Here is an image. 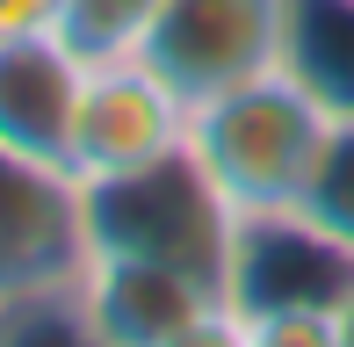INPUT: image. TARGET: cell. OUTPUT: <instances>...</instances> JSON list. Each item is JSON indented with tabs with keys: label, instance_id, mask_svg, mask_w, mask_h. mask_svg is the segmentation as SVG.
<instances>
[{
	"label": "cell",
	"instance_id": "1",
	"mask_svg": "<svg viewBox=\"0 0 354 347\" xmlns=\"http://www.w3.org/2000/svg\"><path fill=\"white\" fill-rule=\"evenodd\" d=\"M326 131H333V109L282 66V73H261V80L203 102L188 116V160L210 174V188L239 217L297 210Z\"/></svg>",
	"mask_w": 354,
	"mask_h": 347
},
{
	"label": "cell",
	"instance_id": "2",
	"mask_svg": "<svg viewBox=\"0 0 354 347\" xmlns=\"http://www.w3.org/2000/svg\"><path fill=\"white\" fill-rule=\"evenodd\" d=\"M80 210H87V254H131V261H167L196 268L224 282L239 239V210L210 188L188 152L116 181H80Z\"/></svg>",
	"mask_w": 354,
	"mask_h": 347
},
{
	"label": "cell",
	"instance_id": "3",
	"mask_svg": "<svg viewBox=\"0 0 354 347\" xmlns=\"http://www.w3.org/2000/svg\"><path fill=\"white\" fill-rule=\"evenodd\" d=\"M131 51L188 109L282 73L289 58V0H159Z\"/></svg>",
	"mask_w": 354,
	"mask_h": 347
},
{
	"label": "cell",
	"instance_id": "4",
	"mask_svg": "<svg viewBox=\"0 0 354 347\" xmlns=\"http://www.w3.org/2000/svg\"><path fill=\"white\" fill-rule=\"evenodd\" d=\"M80 333L94 347H203L232 340V304L224 282L167 261L131 254H87L80 268Z\"/></svg>",
	"mask_w": 354,
	"mask_h": 347
},
{
	"label": "cell",
	"instance_id": "5",
	"mask_svg": "<svg viewBox=\"0 0 354 347\" xmlns=\"http://www.w3.org/2000/svg\"><path fill=\"white\" fill-rule=\"evenodd\" d=\"M354 290V246H340L326 225L304 210H261L239 217L232 268H224V304H232V340L253 319H282V311H311V319L340 326V304Z\"/></svg>",
	"mask_w": 354,
	"mask_h": 347
},
{
	"label": "cell",
	"instance_id": "6",
	"mask_svg": "<svg viewBox=\"0 0 354 347\" xmlns=\"http://www.w3.org/2000/svg\"><path fill=\"white\" fill-rule=\"evenodd\" d=\"M188 116L196 109L138 51L87 58L80 109H73V181H116V174H138V167L188 152Z\"/></svg>",
	"mask_w": 354,
	"mask_h": 347
},
{
	"label": "cell",
	"instance_id": "7",
	"mask_svg": "<svg viewBox=\"0 0 354 347\" xmlns=\"http://www.w3.org/2000/svg\"><path fill=\"white\" fill-rule=\"evenodd\" d=\"M80 268H87L80 181L0 152V304L66 290V282H80Z\"/></svg>",
	"mask_w": 354,
	"mask_h": 347
},
{
	"label": "cell",
	"instance_id": "8",
	"mask_svg": "<svg viewBox=\"0 0 354 347\" xmlns=\"http://www.w3.org/2000/svg\"><path fill=\"white\" fill-rule=\"evenodd\" d=\"M87 51L73 37H0V152L73 174V109Z\"/></svg>",
	"mask_w": 354,
	"mask_h": 347
},
{
	"label": "cell",
	"instance_id": "9",
	"mask_svg": "<svg viewBox=\"0 0 354 347\" xmlns=\"http://www.w3.org/2000/svg\"><path fill=\"white\" fill-rule=\"evenodd\" d=\"M282 66L333 116H354V0H289V58Z\"/></svg>",
	"mask_w": 354,
	"mask_h": 347
},
{
	"label": "cell",
	"instance_id": "10",
	"mask_svg": "<svg viewBox=\"0 0 354 347\" xmlns=\"http://www.w3.org/2000/svg\"><path fill=\"white\" fill-rule=\"evenodd\" d=\"M297 210L311 217V225H326L340 246H354V116H333L326 145H318L311 160V181H304Z\"/></svg>",
	"mask_w": 354,
	"mask_h": 347
},
{
	"label": "cell",
	"instance_id": "11",
	"mask_svg": "<svg viewBox=\"0 0 354 347\" xmlns=\"http://www.w3.org/2000/svg\"><path fill=\"white\" fill-rule=\"evenodd\" d=\"M152 8H159V0H66V37H73L87 58L131 51L138 29L152 22Z\"/></svg>",
	"mask_w": 354,
	"mask_h": 347
},
{
	"label": "cell",
	"instance_id": "12",
	"mask_svg": "<svg viewBox=\"0 0 354 347\" xmlns=\"http://www.w3.org/2000/svg\"><path fill=\"white\" fill-rule=\"evenodd\" d=\"M0 37H66V0H0Z\"/></svg>",
	"mask_w": 354,
	"mask_h": 347
},
{
	"label": "cell",
	"instance_id": "13",
	"mask_svg": "<svg viewBox=\"0 0 354 347\" xmlns=\"http://www.w3.org/2000/svg\"><path fill=\"white\" fill-rule=\"evenodd\" d=\"M340 347H354V290H347V304H340Z\"/></svg>",
	"mask_w": 354,
	"mask_h": 347
}]
</instances>
